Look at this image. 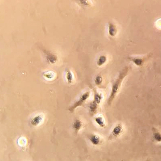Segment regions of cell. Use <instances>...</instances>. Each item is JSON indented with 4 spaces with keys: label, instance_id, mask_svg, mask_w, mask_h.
I'll list each match as a JSON object with an SVG mask.
<instances>
[{
    "label": "cell",
    "instance_id": "e0dca14e",
    "mask_svg": "<svg viewBox=\"0 0 161 161\" xmlns=\"http://www.w3.org/2000/svg\"><path fill=\"white\" fill-rule=\"evenodd\" d=\"M102 82V77L100 76H98L95 79V83L96 85H100L101 84Z\"/></svg>",
    "mask_w": 161,
    "mask_h": 161
},
{
    "label": "cell",
    "instance_id": "5b68a950",
    "mask_svg": "<svg viewBox=\"0 0 161 161\" xmlns=\"http://www.w3.org/2000/svg\"><path fill=\"white\" fill-rule=\"evenodd\" d=\"M88 138L90 143L94 146H98L101 143V138L97 135L92 134L88 136Z\"/></svg>",
    "mask_w": 161,
    "mask_h": 161
},
{
    "label": "cell",
    "instance_id": "9c48e42d",
    "mask_svg": "<svg viewBox=\"0 0 161 161\" xmlns=\"http://www.w3.org/2000/svg\"><path fill=\"white\" fill-rule=\"evenodd\" d=\"M108 33L112 37L115 36L117 33V29L113 24L111 23L108 24Z\"/></svg>",
    "mask_w": 161,
    "mask_h": 161
},
{
    "label": "cell",
    "instance_id": "3957f363",
    "mask_svg": "<svg viewBox=\"0 0 161 161\" xmlns=\"http://www.w3.org/2000/svg\"><path fill=\"white\" fill-rule=\"evenodd\" d=\"M123 131V126L121 124L119 123L116 125L112 131V136L113 138H118L120 135H121Z\"/></svg>",
    "mask_w": 161,
    "mask_h": 161
},
{
    "label": "cell",
    "instance_id": "4fadbf2b",
    "mask_svg": "<svg viewBox=\"0 0 161 161\" xmlns=\"http://www.w3.org/2000/svg\"><path fill=\"white\" fill-rule=\"evenodd\" d=\"M152 138L155 141L161 142V133L159 132L156 129H155V131H153Z\"/></svg>",
    "mask_w": 161,
    "mask_h": 161
},
{
    "label": "cell",
    "instance_id": "7a4b0ae2",
    "mask_svg": "<svg viewBox=\"0 0 161 161\" xmlns=\"http://www.w3.org/2000/svg\"><path fill=\"white\" fill-rule=\"evenodd\" d=\"M90 95V91L86 92L85 93H84V94L81 95L80 98L76 102H75L73 104H72V106H71V107L69 108V111L71 113H73V112L75 110V109L77 107L81 106L82 105V104L85 102L86 100L89 98Z\"/></svg>",
    "mask_w": 161,
    "mask_h": 161
},
{
    "label": "cell",
    "instance_id": "7c38bea8",
    "mask_svg": "<svg viewBox=\"0 0 161 161\" xmlns=\"http://www.w3.org/2000/svg\"><path fill=\"white\" fill-rule=\"evenodd\" d=\"M66 79L69 84H72L73 81V75L70 70L66 71Z\"/></svg>",
    "mask_w": 161,
    "mask_h": 161
},
{
    "label": "cell",
    "instance_id": "2e32d148",
    "mask_svg": "<svg viewBox=\"0 0 161 161\" xmlns=\"http://www.w3.org/2000/svg\"><path fill=\"white\" fill-rule=\"evenodd\" d=\"M43 77L48 80H51L54 78V73L51 71L46 72L43 73Z\"/></svg>",
    "mask_w": 161,
    "mask_h": 161
},
{
    "label": "cell",
    "instance_id": "277c9868",
    "mask_svg": "<svg viewBox=\"0 0 161 161\" xmlns=\"http://www.w3.org/2000/svg\"><path fill=\"white\" fill-rule=\"evenodd\" d=\"M44 120V116L43 114H38L34 116L30 121L31 124L33 127H37L41 123H42Z\"/></svg>",
    "mask_w": 161,
    "mask_h": 161
},
{
    "label": "cell",
    "instance_id": "52a82bcc",
    "mask_svg": "<svg viewBox=\"0 0 161 161\" xmlns=\"http://www.w3.org/2000/svg\"><path fill=\"white\" fill-rule=\"evenodd\" d=\"M98 107V104L95 102L94 101L90 102L88 106L89 113L90 114V116H93L96 113Z\"/></svg>",
    "mask_w": 161,
    "mask_h": 161
},
{
    "label": "cell",
    "instance_id": "6da1fadb",
    "mask_svg": "<svg viewBox=\"0 0 161 161\" xmlns=\"http://www.w3.org/2000/svg\"><path fill=\"white\" fill-rule=\"evenodd\" d=\"M128 71H129V69L128 67H126L120 73L118 78L114 82L113 85L112 86L111 93L107 101V103L109 105L111 104L113 101L114 100V98H115V96L116 95L118 92V89L121 85L122 81H123V79L125 78V77L127 76Z\"/></svg>",
    "mask_w": 161,
    "mask_h": 161
},
{
    "label": "cell",
    "instance_id": "9a60e30c",
    "mask_svg": "<svg viewBox=\"0 0 161 161\" xmlns=\"http://www.w3.org/2000/svg\"><path fill=\"white\" fill-rule=\"evenodd\" d=\"M107 61V58L104 56H100L99 59L97 61V65L99 67H101L104 65V63Z\"/></svg>",
    "mask_w": 161,
    "mask_h": 161
},
{
    "label": "cell",
    "instance_id": "8fae6325",
    "mask_svg": "<svg viewBox=\"0 0 161 161\" xmlns=\"http://www.w3.org/2000/svg\"><path fill=\"white\" fill-rule=\"evenodd\" d=\"M102 99H103L102 94L95 91L93 101H94L95 102H96L97 104H99L101 102V101H102Z\"/></svg>",
    "mask_w": 161,
    "mask_h": 161
},
{
    "label": "cell",
    "instance_id": "8992f818",
    "mask_svg": "<svg viewBox=\"0 0 161 161\" xmlns=\"http://www.w3.org/2000/svg\"><path fill=\"white\" fill-rule=\"evenodd\" d=\"M44 52L46 55V58L48 62H49L51 64H55L57 62L58 58L55 55L47 51H45Z\"/></svg>",
    "mask_w": 161,
    "mask_h": 161
},
{
    "label": "cell",
    "instance_id": "ac0fdd59",
    "mask_svg": "<svg viewBox=\"0 0 161 161\" xmlns=\"http://www.w3.org/2000/svg\"><path fill=\"white\" fill-rule=\"evenodd\" d=\"M79 3H80L82 5H84V6H88L89 5L90 2L88 1H80Z\"/></svg>",
    "mask_w": 161,
    "mask_h": 161
},
{
    "label": "cell",
    "instance_id": "30bf717a",
    "mask_svg": "<svg viewBox=\"0 0 161 161\" xmlns=\"http://www.w3.org/2000/svg\"><path fill=\"white\" fill-rule=\"evenodd\" d=\"M95 121V122L97 123L100 127L104 128L105 127L106 124H105V121H104V118L101 116H98L94 118Z\"/></svg>",
    "mask_w": 161,
    "mask_h": 161
},
{
    "label": "cell",
    "instance_id": "5bb4252c",
    "mask_svg": "<svg viewBox=\"0 0 161 161\" xmlns=\"http://www.w3.org/2000/svg\"><path fill=\"white\" fill-rule=\"evenodd\" d=\"M129 59H130V61H132L135 65H136L137 66H138V67L141 66L142 64L144 62L143 59L140 58H133V57H132V58H129Z\"/></svg>",
    "mask_w": 161,
    "mask_h": 161
},
{
    "label": "cell",
    "instance_id": "ba28073f",
    "mask_svg": "<svg viewBox=\"0 0 161 161\" xmlns=\"http://www.w3.org/2000/svg\"><path fill=\"white\" fill-rule=\"evenodd\" d=\"M82 123L81 121L79 119H76L75 121V122L73 123L72 124V127L74 129V130L75 131L76 133H78L79 132V130H80L82 127Z\"/></svg>",
    "mask_w": 161,
    "mask_h": 161
}]
</instances>
